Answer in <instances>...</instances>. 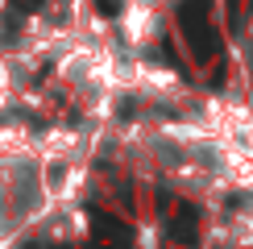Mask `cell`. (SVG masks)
Returning <instances> with one entry per match:
<instances>
[{
	"mask_svg": "<svg viewBox=\"0 0 253 249\" xmlns=\"http://www.w3.org/2000/svg\"><path fill=\"white\" fill-rule=\"evenodd\" d=\"M125 29H129L133 42H150V34H154V17H150V8H145V4H133L129 17H125Z\"/></svg>",
	"mask_w": 253,
	"mask_h": 249,
	"instance_id": "6da1fadb",
	"label": "cell"
}]
</instances>
